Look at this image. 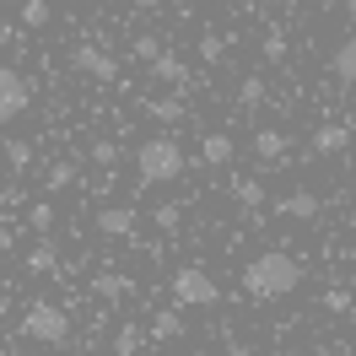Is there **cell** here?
Segmentation results:
<instances>
[{"mask_svg":"<svg viewBox=\"0 0 356 356\" xmlns=\"http://www.w3.org/2000/svg\"><path fill=\"white\" fill-rule=\"evenodd\" d=\"M6 356H33V351H6Z\"/></svg>","mask_w":356,"mask_h":356,"instance_id":"cell-36","label":"cell"},{"mask_svg":"<svg viewBox=\"0 0 356 356\" xmlns=\"http://www.w3.org/2000/svg\"><path fill=\"white\" fill-rule=\"evenodd\" d=\"M232 156H238V140H232L227 130H211L200 140V162H211V168H227Z\"/></svg>","mask_w":356,"mask_h":356,"instance_id":"cell-12","label":"cell"},{"mask_svg":"<svg viewBox=\"0 0 356 356\" xmlns=\"http://www.w3.org/2000/svg\"><path fill=\"white\" fill-rule=\"evenodd\" d=\"M119 6H135V11H152V6H162V0H119Z\"/></svg>","mask_w":356,"mask_h":356,"instance_id":"cell-33","label":"cell"},{"mask_svg":"<svg viewBox=\"0 0 356 356\" xmlns=\"http://www.w3.org/2000/svg\"><path fill=\"white\" fill-rule=\"evenodd\" d=\"M87 156H92V162H97V168H113V162H119V140H108V135H97Z\"/></svg>","mask_w":356,"mask_h":356,"instance_id":"cell-27","label":"cell"},{"mask_svg":"<svg viewBox=\"0 0 356 356\" xmlns=\"http://www.w3.org/2000/svg\"><path fill=\"white\" fill-rule=\"evenodd\" d=\"M92 297L124 302V297H135V281H130V275H119V270H97V275H92Z\"/></svg>","mask_w":356,"mask_h":356,"instance_id":"cell-8","label":"cell"},{"mask_svg":"<svg viewBox=\"0 0 356 356\" xmlns=\"http://www.w3.org/2000/svg\"><path fill=\"white\" fill-rule=\"evenodd\" d=\"M346 227H351V232H356V205H351V216H346Z\"/></svg>","mask_w":356,"mask_h":356,"instance_id":"cell-35","label":"cell"},{"mask_svg":"<svg viewBox=\"0 0 356 356\" xmlns=\"http://www.w3.org/2000/svg\"><path fill=\"white\" fill-rule=\"evenodd\" d=\"M275 211H281V216H291V222H313V216H318V195H313V189H291Z\"/></svg>","mask_w":356,"mask_h":356,"instance_id":"cell-14","label":"cell"},{"mask_svg":"<svg viewBox=\"0 0 356 356\" xmlns=\"http://www.w3.org/2000/svg\"><path fill=\"white\" fill-rule=\"evenodd\" d=\"M340 6H346V17H351V22H356V0H340Z\"/></svg>","mask_w":356,"mask_h":356,"instance_id":"cell-34","label":"cell"},{"mask_svg":"<svg viewBox=\"0 0 356 356\" xmlns=\"http://www.w3.org/2000/svg\"><path fill=\"white\" fill-rule=\"evenodd\" d=\"M162 54H168V49H162V38H156V33H140V38H135V60H146V65H156Z\"/></svg>","mask_w":356,"mask_h":356,"instance_id":"cell-26","label":"cell"},{"mask_svg":"<svg viewBox=\"0 0 356 356\" xmlns=\"http://www.w3.org/2000/svg\"><path fill=\"white\" fill-rule=\"evenodd\" d=\"M152 222H156V232H178V227H184V205L162 200V205L152 211Z\"/></svg>","mask_w":356,"mask_h":356,"instance_id":"cell-22","label":"cell"},{"mask_svg":"<svg viewBox=\"0 0 356 356\" xmlns=\"http://www.w3.org/2000/svg\"><path fill=\"white\" fill-rule=\"evenodd\" d=\"M70 65L81 70V76H92V81H103V87L119 81V60H113L103 44H76L70 49Z\"/></svg>","mask_w":356,"mask_h":356,"instance_id":"cell-6","label":"cell"},{"mask_svg":"<svg viewBox=\"0 0 356 356\" xmlns=\"http://www.w3.org/2000/svg\"><path fill=\"white\" fill-rule=\"evenodd\" d=\"M97 232H103V238H130L135 232V211L130 205H103V211H97Z\"/></svg>","mask_w":356,"mask_h":356,"instance_id":"cell-11","label":"cell"},{"mask_svg":"<svg viewBox=\"0 0 356 356\" xmlns=\"http://www.w3.org/2000/svg\"><path fill=\"white\" fill-rule=\"evenodd\" d=\"M173 302L178 308H216L222 286L205 275V265H178L173 270Z\"/></svg>","mask_w":356,"mask_h":356,"instance_id":"cell-4","label":"cell"},{"mask_svg":"<svg viewBox=\"0 0 356 356\" xmlns=\"http://www.w3.org/2000/svg\"><path fill=\"white\" fill-rule=\"evenodd\" d=\"M27 270H33V275H54V270H60V248L49 243H33V254H27Z\"/></svg>","mask_w":356,"mask_h":356,"instance_id":"cell-18","label":"cell"},{"mask_svg":"<svg viewBox=\"0 0 356 356\" xmlns=\"http://www.w3.org/2000/svg\"><path fill=\"white\" fill-rule=\"evenodd\" d=\"M259 103H265V81H259V76H243V81H238V108H259Z\"/></svg>","mask_w":356,"mask_h":356,"instance_id":"cell-24","label":"cell"},{"mask_svg":"<svg viewBox=\"0 0 356 356\" xmlns=\"http://www.w3.org/2000/svg\"><path fill=\"white\" fill-rule=\"evenodd\" d=\"M152 81H156V87H168V92H189V87H195V70L184 65L173 49H168V54L152 65Z\"/></svg>","mask_w":356,"mask_h":356,"instance_id":"cell-7","label":"cell"},{"mask_svg":"<svg viewBox=\"0 0 356 356\" xmlns=\"http://www.w3.org/2000/svg\"><path fill=\"white\" fill-rule=\"evenodd\" d=\"M17 17H22V27L38 33V27L54 22V6H49V0H22V6H17Z\"/></svg>","mask_w":356,"mask_h":356,"instance_id":"cell-20","label":"cell"},{"mask_svg":"<svg viewBox=\"0 0 356 356\" xmlns=\"http://www.w3.org/2000/svg\"><path fill=\"white\" fill-rule=\"evenodd\" d=\"M146 334L162 340V346H168V340H184V313H178V308H156L152 324H146Z\"/></svg>","mask_w":356,"mask_h":356,"instance_id":"cell-13","label":"cell"},{"mask_svg":"<svg viewBox=\"0 0 356 356\" xmlns=\"http://www.w3.org/2000/svg\"><path fill=\"white\" fill-rule=\"evenodd\" d=\"M146 346V330L140 324H119V334H113V356H135Z\"/></svg>","mask_w":356,"mask_h":356,"instance_id":"cell-21","label":"cell"},{"mask_svg":"<svg viewBox=\"0 0 356 356\" xmlns=\"http://www.w3.org/2000/svg\"><path fill=\"white\" fill-rule=\"evenodd\" d=\"M27 222H33V232H49V227H54V205H49V200H38L33 211H27Z\"/></svg>","mask_w":356,"mask_h":356,"instance_id":"cell-29","label":"cell"},{"mask_svg":"<svg viewBox=\"0 0 356 356\" xmlns=\"http://www.w3.org/2000/svg\"><path fill=\"white\" fill-rule=\"evenodd\" d=\"M22 340H33V346H65L70 340V313L60 308V302H33V308L22 313Z\"/></svg>","mask_w":356,"mask_h":356,"instance_id":"cell-3","label":"cell"},{"mask_svg":"<svg viewBox=\"0 0 356 356\" xmlns=\"http://www.w3.org/2000/svg\"><path fill=\"white\" fill-rule=\"evenodd\" d=\"M11 248H17V232H11V227H0V254H11Z\"/></svg>","mask_w":356,"mask_h":356,"instance_id":"cell-31","label":"cell"},{"mask_svg":"<svg viewBox=\"0 0 356 356\" xmlns=\"http://www.w3.org/2000/svg\"><path fill=\"white\" fill-rule=\"evenodd\" d=\"M346 146H351V124H340V119H330V124L313 130V152L318 156H340Z\"/></svg>","mask_w":356,"mask_h":356,"instance_id":"cell-9","label":"cell"},{"mask_svg":"<svg viewBox=\"0 0 356 356\" xmlns=\"http://www.w3.org/2000/svg\"><path fill=\"white\" fill-rule=\"evenodd\" d=\"M330 356H356V351H330Z\"/></svg>","mask_w":356,"mask_h":356,"instance_id":"cell-37","label":"cell"},{"mask_svg":"<svg viewBox=\"0 0 356 356\" xmlns=\"http://www.w3.org/2000/svg\"><path fill=\"white\" fill-rule=\"evenodd\" d=\"M318 302H324L330 313H351V291H346V286H330L324 297H318Z\"/></svg>","mask_w":356,"mask_h":356,"instance_id":"cell-30","label":"cell"},{"mask_svg":"<svg viewBox=\"0 0 356 356\" xmlns=\"http://www.w3.org/2000/svg\"><path fill=\"white\" fill-rule=\"evenodd\" d=\"M27 103H33V87H27V76H22L17 65H0V124L22 119Z\"/></svg>","mask_w":356,"mask_h":356,"instance_id":"cell-5","label":"cell"},{"mask_svg":"<svg viewBox=\"0 0 356 356\" xmlns=\"http://www.w3.org/2000/svg\"><path fill=\"white\" fill-rule=\"evenodd\" d=\"M6 162H11V173H27L33 168V140H22V135H6Z\"/></svg>","mask_w":356,"mask_h":356,"instance_id":"cell-19","label":"cell"},{"mask_svg":"<svg viewBox=\"0 0 356 356\" xmlns=\"http://www.w3.org/2000/svg\"><path fill=\"white\" fill-rule=\"evenodd\" d=\"M200 60L205 65H222L227 60V33H205L200 38Z\"/></svg>","mask_w":356,"mask_h":356,"instance_id":"cell-25","label":"cell"},{"mask_svg":"<svg viewBox=\"0 0 356 356\" xmlns=\"http://www.w3.org/2000/svg\"><path fill=\"white\" fill-rule=\"evenodd\" d=\"M259 54H265L270 65H281V60H286V33H281V27H270L265 38H259Z\"/></svg>","mask_w":356,"mask_h":356,"instance_id":"cell-23","label":"cell"},{"mask_svg":"<svg viewBox=\"0 0 356 356\" xmlns=\"http://www.w3.org/2000/svg\"><path fill=\"white\" fill-rule=\"evenodd\" d=\"M232 200L243 205V211H265V205H270V189H265V178H254V173H238V178H232Z\"/></svg>","mask_w":356,"mask_h":356,"instance_id":"cell-10","label":"cell"},{"mask_svg":"<svg viewBox=\"0 0 356 356\" xmlns=\"http://www.w3.org/2000/svg\"><path fill=\"white\" fill-rule=\"evenodd\" d=\"M135 178H140V189H156V184L184 178V146H178L173 135H146V140L135 146Z\"/></svg>","mask_w":356,"mask_h":356,"instance_id":"cell-2","label":"cell"},{"mask_svg":"<svg viewBox=\"0 0 356 356\" xmlns=\"http://www.w3.org/2000/svg\"><path fill=\"white\" fill-rule=\"evenodd\" d=\"M297 286H302V265L291 259L286 248H265V254H254L243 265V291L254 302H281Z\"/></svg>","mask_w":356,"mask_h":356,"instance_id":"cell-1","label":"cell"},{"mask_svg":"<svg viewBox=\"0 0 356 356\" xmlns=\"http://www.w3.org/2000/svg\"><path fill=\"white\" fill-rule=\"evenodd\" d=\"M254 152L265 156V162H281V156L291 152V135H286V130H275V124H265V130L254 135Z\"/></svg>","mask_w":356,"mask_h":356,"instance_id":"cell-16","label":"cell"},{"mask_svg":"<svg viewBox=\"0 0 356 356\" xmlns=\"http://www.w3.org/2000/svg\"><path fill=\"white\" fill-rule=\"evenodd\" d=\"M146 113H152L156 124H178V119H184V97H178V92H156V97H146Z\"/></svg>","mask_w":356,"mask_h":356,"instance_id":"cell-15","label":"cell"},{"mask_svg":"<svg viewBox=\"0 0 356 356\" xmlns=\"http://www.w3.org/2000/svg\"><path fill=\"white\" fill-rule=\"evenodd\" d=\"M318 6H334V0H318Z\"/></svg>","mask_w":356,"mask_h":356,"instance_id":"cell-38","label":"cell"},{"mask_svg":"<svg viewBox=\"0 0 356 356\" xmlns=\"http://www.w3.org/2000/svg\"><path fill=\"white\" fill-rule=\"evenodd\" d=\"M44 184H49V189H54V195H60V189H70V184H76V168H70V162H49Z\"/></svg>","mask_w":356,"mask_h":356,"instance_id":"cell-28","label":"cell"},{"mask_svg":"<svg viewBox=\"0 0 356 356\" xmlns=\"http://www.w3.org/2000/svg\"><path fill=\"white\" fill-rule=\"evenodd\" d=\"M330 70L340 76V81H346V87H356V33L334 44V54H330Z\"/></svg>","mask_w":356,"mask_h":356,"instance_id":"cell-17","label":"cell"},{"mask_svg":"<svg viewBox=\"0 0 356 356\" xmlns=\"http://www.w3.org/2000/svg\"><path fill=\"white\" fill-rule=\"evenodd\" d=\"M227 356H259V351H254V346H243V340H232V346H227Z\"/></svg>","mask_w":356,"mask_h":356,"instance_id":"cell-32","label":"cell"}]
</instances>
